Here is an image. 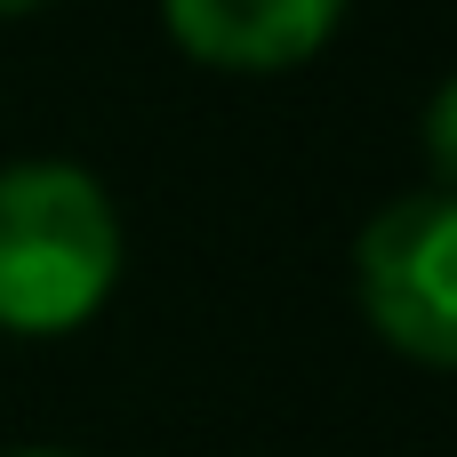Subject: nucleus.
Listing matches in <instances>:
<instances>
[{
    "mask_svg": "<svg viewBox=\"0 0 457 457\" xmlns=\"http://www.w3.org/2000/svg\"><path fill=\"white\" fill-rule=\"evenodd\" d=\"M120 281V217L80 161L0 169V329L64 337Z\"/></svg>",
    "mask_w": 457,
    "mask_h": 457,
    "instance_id": "f257e3e1",
    "label": "nucleus"
},
{
    "mask_svg": "<svg viewBox=\"0 0 457 457\" xmlns=\"http://www.w3.org/2000/svg\"><path fill=\"white\" fill-rule=\"evenodd\" d=\"M353 289L394 353L457 370V193L434 185L386 201L353 249Z\"/></svg>",
    "mask_w": 457,
    "mask_h": 457,
    "instance_id": "f03ea898",
    "label": "nucleus"
},
{
    "mask_svg": "<svg viewBox=\"0 0 457 457\" xmlns=\"http://www.w3.org/2000/svg\"><path fill=\"white\" fill-rule=\"evenodd\" d=\"M185 56L217 72H289L321 56V40L345 24V0H161Z\"/></svg>",
    "mask_w": 457,
    "mask_h": 457,
    "instance_id": "7ed1b4c3",
    "label": "nucleus"
},
{
    "mask_svg": "<svg viewBox=\"0 0 457 457\" xmlns=\"http://www.w3.org/2000/svg\"><path fill=\"white\" fill-rule=\"evenodd\" d=\"M426 161H434L442 193H457V72L434 88V104H426Z\"/></svg>",
    "mask_w": 457,
    "mask_h": 457,
    "instance_id": "20e7f679",
    "label": "nucleus"
},
{
    "mask_svg": "<svg viewBox=\"0 0 457 457\" xmlns=\"http://www.w3.org/2000/svg\"><path fill=\"white\" fill-rule=\"evenodd\" d=\"M32 8H48V0H0V16H32Z\"/></svg>",
    "mask_w": 457,
    "mask_h": 457,
    "instance_id": "39448f33",
    "label": "nucleus"
},
{
    "mask_svg": "<svg viewBox=\"0 0 457 457\" xmlns=\"http://www.w3.org/2000/svg\"><path fill=\"white\" fill-rule=\"evenodd\" d=\"M16 457H64V450H16Z\"/></svg>",
    "mask_w": 457,
    "mask_h": 457,
    "instance_id": "423d86ee",
    "label": "nucleus"
}]
</instances>
